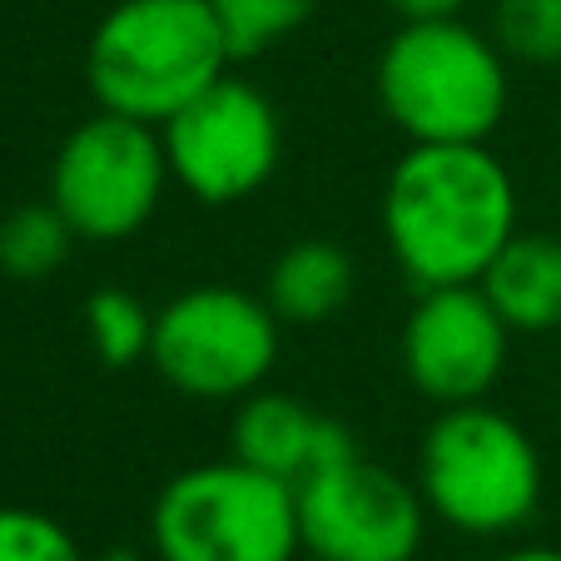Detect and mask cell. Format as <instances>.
I'll return each mask as SVG.
<instances>
[{
  "label": "cell",
  "mask_w": 561,
  "mask_h": 561,
  "mask_svg": "<svg viewBox=\"0 0 561 561\" xmlns=\"http://www.w3.org/2000/svg\"><path fill=\"white\" fill-rule=\"evenodd\" d=\"M358 453V437L329 413H313L294 392H249L229 427V457L298 488L308 472Z\"/></svg>",
  "instance_id": "cell-11"
},
{
  "label": "cell",
  "mask_w": 561,
  "mask_h": 561,
  "mask_svg": "<svg viewBox=\"0 0 561 561\" xmlns=\"http://www.w3.org/2000/svg\"><path fill=\"white\" fill-rule=\"evenodd\" d=\"M353 288H358V264L339 239H298L268 264L264 304L274 308L278 323L318 329L353 304Z\"/></svg>",
  "instance_id": "cell-13"
},
{
  "label": "cell",
  "mask_w": 561,
  "mask_h": 561,
  "mask_svg": "<svg viewBox=\"0 0 561 561\" xmlns=\"http://www.w3.org/2000/svg\"><path fill=\"white\" fill-rule=\"evenodd\" d=\"M149 547L159 561H294V488L239 457L184 467L149 507Z\"/></svg>",
  "instance_id": "cell-5"
},
{
  "label": "cell",
  "mask_w": 561,
  "mask_h": 561,
  "mask_svg": "<svg viewBox=\"0 0 561 561\" xmlns=\"http://www.w3.org/2000/svg\"><path fill=\"white\" fill-rule=\"evenodd\" d=\"M398 21H453L467 11V0H388Z\"/></svg>",
  "instance_id": "cell-19"
},
{
  "label": "cell",
  "mask_w": 561,
  "mask_h": 561,
  "mask_svg": "<svg viewBox=\"0 0 561 561\" xmlns=\"http://www.w3.org/2000/svg\"><path fill=\"white\" fill-rule=\"evenodd\" d=\"M209 11L219 21L233 65H239V60H259L278 41L304 31L313 21L318 0H209Z\"/></svg>",
  "instance_id": "cell-16"
},
{
  "label": "cell",
  "mask_w": 561,
  "mask_h": 561,
  "mask_svg": "<svg viewBox=\"0 0 561 561\" xmlns=\"http://www.w3.org/2000/svg\"><path fill=\"white\" fill-rule=\"evenodd\" d=\"M85 329H90L100 363L115 373L145 363L149 348H154V313L129 288H95L85 298Z\"/></svg>",
  "instance_id": "cell-15"
},
{
  "label": "cell",
  "mask_w": 561,
  "mask_h": 561,
  "mask_svg": "<svg viewBox=\"0 0 561 561\" xmlns=\"http://www.w3.org/2000/svg\"><path fill=\"white\" fill-rule=\"evenodd\" d=\"M229 70L233 55L209 0H115L85 45L95 105L154 129Z\"/></svg>",
  "instance_id": "cell-2"
},
{
  "label": "cell",
  "mask_w": 561,
  "mask_h": 561,
  "mask_svg": "<svg viewBox=\"0 0 561 561\" xmlns=\"http://www.w3.org/2000/svg\"><path fill=\"white\" fill-rule=\"evenodd\" d=\"M0 561H90L65 522L35 507H0Z\"/></svg>",
  "instance_id": "cell-18"
},
{
  "label": "cell",
  "mask_w": 561,
  "mask_h": 561,
  "mask_svg": "<svg viewBox=\"0 0 561 561\" xmlns=\"http://www.w3.org/2000/svg\"><path fill=\"white\" fill-rule=\"evenodd\" d=\"M488 304L502 313L512 339H537V333L561 329V239L557 233H527L517 229L488 274L477 278Z\"/></svg>",
  "instance_id": "cell-12"
},
{
  "label": "cell",
  "mask_w": 561,
  "mask_h": 561,
  "mask_svg": "<svg viewBox=\"0 0 561 561\" xmlns=\"http://www.w3.org/2000/svg\"><path fill=\"white\" fill-rule=\"evenodd\" d=\"M298 541L313 561H413L427 537V502L382 462L353 453L294 488Z\"/></svg>",
  "instance_id": "cell-9"
},
{
  "label": "cell",
  "mask_w": 561,
  "mask_h": 561,
  "mask_svg": "<svg viewBox=\"0 0 561 561\" xmlns=\"http://www.w3.org/2000/svg\"><path fill=\"white\" fill-rule=\"evenodd\" d=\"M382 115L408 145H488L512 105L497 41L453 21H403L378 55Z\"/></svg>",
  "instance_id": "cell-3"
},
{
  "label": "cell",
  "mask_w": 561,
  "mask_h": 561,
  "mask_svg": "<svg viewBox=\"0 0 561 561\" xmlns=\"http://www.w3.org/2000/svg\"><path fill=\"white\" fill-rule=\"evenodd\" d=\"M278 323L264 294L199 284L154 313L149 363L174 392L199 403H239L264 388L278 363Z\"/></svg>",
  "instance_id": "cell-6"
},
{
  "label": "cell",
  "mask_w": 561,
  "mask_h": 561,
  "mask_svg": "<svg viewBox=\"0 0 561 561\" xmlns=\"http://www.w3.org/2000/svg\"><path fill=\"white\" fill-rule=\"evenodd\" d=\"M170 180L159 129L100 110L65 135L50 170V199L80 244H125L159 214Z\"/></svg>",
  "instance_id": "cell-7"
},
{
  "label": "cell",
  "mask_w": 561,
  "mask_h": 561,
  "mask_svg": "<svg viewBox=\"0 0 561 561\" xmlns=\"http://www.w3.org/2000/svg\"><path fill=\"white\" fill-rule=\"evenodd\" d=\"M75 244H80V233L55 209V199L21 204L0 219V274L15 284H41L55 268H65Z\"/></svg>",
  "instance_id": "cell-14"
},
{
  "label": "cell",
  "mask_w": 561,
  "mask_h": 561,
  "mask_svg": "<svg viewBox=\"0 0 561 561\" xmlns=\"http://www.w3.org/2000/svg\"><path fill=\"white\" fill-rule=\"evenodd\" d=\"M159 139L174 184L214 209L259 194L284 159V119L274 100L233 70L164 119Z\"/></svg>",
  "instance_id": "cell-8"
},
{
  "label": "cell",
  "mask_w": 561,
  "mask_h": 561,
  "mask_svg": "<svg viewBox=\"0 0 561 561\" xmlns=\"http://www.w3.org/2000/svg\"><path fill=\"white\" fill-rule=\"evenodd\" d=\"M507 348L512 329L488 304L482 284L417 288V304L398 339L408 382L437 408L482 403L507 368Z\"/></svg>",
  "instance_id": "cell-10"
},
{
  "label": "cell",
  "mask_w": 561,
  "mask_h": 561,
  "mask_svg": "<svg viewBox=\"0 0 561 561\" xmlns=\"http://www.w3.org/2000/svg\"><path fill=\"white\" fill-rule=\"evenodd\" d=\"M492 41L507 60L561 65V0H497Z\"/></svg>",
  "instance_id": "cell-17"
},
{
  "label": "cell",
  "mask_w": 561,
  "mask_h": 561,
  "mask_svg": "<svg viewBox=\"0 0 561 561\" xmlns=\"http://www.w3.org/2000/svg\"><path fill=\"white\" fill-rule=\"evenodd\" d=\"M417 492L462 537H507L541 507V453L517 417L488 403L437 408L417 447Z\"/></svg>",
  "instance_id": "cell-4"
},
{
  "label": "cell",
  "mask_w": 561,
  "mask_h": 561,
  "mask_svg": "<svg viewBox=\"0 0 561 561\" xmlns=\"http://www.w3.org/2000/svg\"><path fill=\"white\" fill-rule=\"evenodd\" d=\"M517 233V184L488 145H408L382 184V239L413 288L477 284Z\"/></svg>",
  "instance_id": "cell-1"
},
{
  "label": "cell",
  "mask_w": 561,
  "mask_h": 561,
  "mask_svg": "<svg viewBox=\"0 0 561 561\" xmlns=\"http://www.w3.org/2000/svg\"><path fill=\"white\" fill-rule=\"evenodd\" d=\"M497 561H561V547H517Z\"/></svg>",
  "instance_id": "cell-20"
}]
</instances>
